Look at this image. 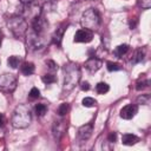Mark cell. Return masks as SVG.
<instances>
[{"mask_svg":"<svg viewBox=\"0 0 151 151\" xmlns=\"http://www.w3.org/2000/svg\"><path fill=\"white\" fill-rule=\"evenodd\" d=\"M81 72L80 67L76 63H67L64 66V85H63V93L71 92L80 81Z\"/></svg>","mask_w":151,"mask_h":151,"instance_id":"6da1fadb","label":"cell"},{"mask_svg":"<svg viewBox=\"0 0 151 151\" xmlns=\"http://www.w3.org/2000/svg\"><path fill=\"white\" fill-rule=\"evenodd\" d=\"M32 120V114H31V109L26 104H20L18 105L12 114L11 123L12 126L15 129H26Z\"/></svg>","mask_w":151,"mask_h":151,"instance_id":"7a4b0ae2","label":"cell"},{"mask_svg":"<svg viewBox=\"0 0 151 151\" xmlns=\"http://www.w3.org/2000/svg\"><path fill=\"white\" fill-rule=\"evenodd\" d=\"M7 26L15 38H21L26 34L28 24L27 20L21 15H12L7 19Z\"/></svg>","mask_w":151,"mask_h":151,"instance_id":"3957f363","label":"cell"},{"mask_svg":"<svg viewBox=\"0 0 151 151\" xmlns=\"http://www.w3.org/2000/svg\"><path fill=\"white\" fill-rule=\"evenodd\" d=\"M100 14L96 8H88L86 9L80 19V24L83 28H87L90 31H96L100 26Z\"/></svg>","mask_w":151,"mask_h":151,"instance_id":"277c9868","label":"cell"},{"mask_svg":"<svg viewBox=\"0 0 151 151\" xmlns=\"http://www.w3.org/2000/svg\"><path fill=\"white\" fill-rule=\"evenodd\" d=\"M42 13V7L34 1L29 2V4H22V8H21V17H24L26 20H31L33 21L35 18H38L39 15H41Z\"/></svg>","mask_w":151,"mask_h":151,"instance_id":"5b68a950","label":"cell"},{"mask_svg":"<svg viewBox=\"0 0 151 151\" xmlns=\"http://www.w3.org/2000/svg\"><path fill=\"white\" fill-rule=\"evenodd\" d=\"M17 77L12 73H4L0 76V91L5 93H12L17 88Z\"/></svg>","mask_w":151,"mask_h":151,"instance_id":"8992f818","label":"cell"},{"mask_svg":"<svg viewBox=\"0 0 151 151\" xmlns=\"http://www.w3.org/2000/svg\"><path fill=\"white\" fill-rule=\"evenodd\" d=\"M26 33H27V32H26ZM26 44H27V48L31 50V51L41 50V48H44V46H45V41H44V38H42V34L35 33L33 29L27 33Z\"/></svg>","mask_w":151,"mask_h":151,"instance_id":"52a82bcc","label":"cell"},{"mask_svg":"<svg viewBox=\"0 0 151 151\" xmlns=\"http://www.w3.org/2000/svg\"><path fill=\"white\" fill-rule=\"evenodd\" d=\"M47 27H48V22L42 15H39L38 18H35L32 21V29L38 34H42L44 35V33L47 29Z\"/></svg>","mask_w":151,"mask_h":151,"instance_id":"ba28073f","label":"cell"},{"mask_svg":"<svg viewBox=\"0 0 151 151\" xmlns=\"http://www.w3.org/2000/svg\"><path fill=\"white\" fill-rule=\"evenodd\" d=\"M93 39V32L87 28H80L74 34V42H90Z\"/></svg>","mask_w":151,"mask_h":151,"instance_id":"9c48e42d","label":"cell"},{"mask_svg":"<svg viewBox=\"0 0 151 151\" xmlns=\"http://www.w3.org/2000/svg\"><path fill=\"white\" fill-rule=\"evenodd\" d=\"M138 112V105L136 104H129L124 106L120 110V117L123 119H132Z\"/></svg>","mask_w":151,"mask_h":151,"instance_id":"30bf717a","label":"cell"},{"mask_svg":"<svg viewBox=\"0 0 151 151\" xmlns=\"http://www.w3.org/2000/svg\"><path fill=\"white\" fill-rule=\"evenodd\" d=\"M66 27H67V24H61L57 29L55 32L53 33L52 35V42L57 46H60L61 45V41H63V37H64V33L66 31Z\"/></svg>","mask_w":151,"mask_h":151,"instance_id":"8fae6325","label":"cell"},{"mask_svg":"<svg viewBox=\"0 0 151 151\" xmlns=\"http://www.w3.org/2000/svg\"><path fill=\"white\" fill-rule=\"evenodd\" d=\"M101 67V60L96 58V57H91L86 63H85V68L91 72V73H94L97 72L99 68Z\"/></svg>","mask_w":151,"mask_h":151,"instance_id":"7c38bea8","label":"cell"},{"mask_svg":"<svg viewBox=\"0 0 151 151\" xmlns=\"http://www.w3.org/2000/svg\"><path fill=\"white\" fill-rule=\"evenodd\" d=\"M93 127L91 124H85L78 129V138L81 140H87L92 136Z\"/></svg>","mask_w":151,"mask_h":151,"instance_id":"4fadbf2b","label":"cell"},{"mask_svg":"<svg viewBox=\"0 0 151 151\" xmlns=\"http://www.w3.org/2000/svg\"><path fill=\"white\" fill-rule=\"evenodd\" d=\"M144 58H145V47H140V48H137V50L133 52L130 63H131V64H138V63L143 61Z\"/></svg>","mask_w":151,"mask_h":151,"instance_id":"5bb4252c","label":"cell"},{"mask_svg":"<svg viewBox=\"0 0 151 151\" xmlns=\"http://www.w3.org/2000/svg\"><path fill=\"white\" fill-rule=\"evenodd\" d=\"M139 142V138L136 136V134H132V133H125L122 136V143L124 145H127V146H131V145H134L136 143Z\"/></svg>","mask_w":151,"mask_h":151,"instance_id":"9a60e30c","label":"cell"},{"mask_svg":"<svg viewBox=\"0 0 151 151\" xmlns=\"http://www.w3.org/2000/svg\"><path fill=\"white\" fill-rule=\"evenodd\" d=\"M34 70H35L34 64L31 63V61H25V63H21V65H20V71H21V73L24 76H31V74H33L34 73Z\"/></svg>","mask_w":151,"mask_h":151,"instance_id":"2e32d148","label":"cell"},{"mask_svg":"<svg viewBox=\"0 0 151 151\" xmlns=\"http://www.w3.org/2000/svg\"><path fill=\"white\" fill-rule=\"evenodd\" d=\"M65 129H66V125H65V122H64V120L55 122V123H54V126H53V132H54L55 138H58V139H59V138L64 134Z\"/></svg>","mask_w":151,"mask_h":151,"instance_id":"e0dca14e","label":"cell"},{"mask_svg":"<svg viewBox=\"0 0 151 151\" xmlns=\"http://www.w3.org/2000/svg\"><path fill=\"white\" fill-rule=\"evenodd\" d=\"M130 50V46L127 44H123V45H119L117 46L114 50H113V54L117 57V58H123Z\"/></svg>","mask_w":151,"mask_h":151,"instance_id":"ac0fdd59","label":"cell"},{"mask_svg":"<svg viewBox=\"0 0 151 151\" xmlns=\"http://www.w3.org/2000/svg\"><path fill=\"white\" fill-rule=\"evenodd\" d=\"M21 63H22V59H21V57H19V55H11V57L7 59V64H8V66L12 67V68L19 67V66L21 65Z\"/></svg>","mask_w":151,"mask_h":151,"instance_id":"d6986e66","label":"cell"},{"mask_svg":"<svg viewBox=\"0 0 151 151\" xmlns=\"http://www.w3.org/2000/svg\"><path fill=\"white\" fill-rule=\"evenodd\" d=\"M34 112L38 117H42L47 112V105L46 104H37L34 106Z\"/></svg>","mask_w":151,"mask_h":151,"instance_id":"ffe728a7","label":"cell"},{"mask_svg":"<svg viewBox=\"0 0 151 151\" xmlns=\"http://www.w3.org/2000/svg\"><path fill=\"white\" fill-rule=\"evenodd\" d=\"M96 91H97V93H99V94H104V93H107L109 91H110V86L106 84V83H98L97 85H96Z\"/></svg>","mask_w":151,"mask_h":151,"instance_id":"44dd1931","label":"cell"},{"mask_svg":"<svg viewBox=\"0 0 151 151\" xmlns=\"http://www.w3.org/2000/svg\"><path fill=\"white\" fill-rule=\"evenodd\" d=\"M150 84V80L146 79V78H143V79H139L137 83H136V90L137 91H142L144 88H146Z\"/></svg>","mask_w":151,"mask_h":151,"instance_id":"7402d4cb","label":"cell"},{"mask_svg":"<svg viewBox=\"0 0 151 151\" xmlns=\"http://www.w3.org/2000/svg\"><path fill=\"white\" fill-rule=\"evenodd\" d=\"M68 110H70V105H68V103H63V104L59 105V107H58V110H57V113H58L60 117H64V116L67 114Z\"/></svg>","mask_w":151,"mask_h":151,"instance_id":"603a6c76","label":"cell"},{"mask_svg":"<svg viewBox=\"0 0 151 151\" xmlns=\"http://www.w3.org/2000/svg\"><path fill=\"white\" fill-rule=\"evenodd\" d=\"M41 80L45 83V84H53V83H55L57 81V77L53 74V73H46V74H44L42 77H41Z\"/></svg>","mask_w":151,"mask_h":151,"instance_id":"cb8c5ba5","label":"cell"},{"mask_svg":"<svg viewBox=\"0 0 151 151\" xmlns=\"http://www.w3.org/2000/svg\"><path fill=\"white\" fill-rule=\"evenodd\" d=\"M106 68L110 72H116V71H120L123 68V66H120L118 63H113V61H107L106 63Z\"/></svg>","mask_w":151,"mask_h":151,"instance_id":"d4e9b609","label":"cell"},{"mask_svg":"<svg viewBox=\"0 0 151 151\" xmlns=\"http://www.w3.org/2000/svg\"><path fill=\"white\" fill-rule=\"evenodd\" d=\"M81 104H83V106H85V107H92V106H94V105L97 104V100L93 99V98H91V97H85V98L81 100Z\"/></svg>","mask_w":151,"mask_h":151,"instance_id":"484cf974","label":"cell"},{"mask_svg":"<svg viewBox=\"0 0 151 151\" xmlns=\"http://www.w3.org/2000/svg\"><path fill=\"white\" fill-rule=\"evenodd\" d=\"M137 101L139 103V104H142V105H147L149 103H150V94H142V96H139L138 98H137Z\"/></svg>","mask_w":151,"mask_h":151,"instance_id":"4316f807","label":"cell"},{"mask_svg":"<svg viewBox=\"0 0 151 151\" xmlns=\"http://www.w3.org/2000/svg\"><path fill=\"white\" fill-rule=\"evenodd\" d=\"M137 5L143 9H149L151 7V0H138Z\"/></svg>","mask_w":151,"mask_h":151,"instance_id":"83f0119b","label":"cell"},{"mask_svg":"<svg viewBox=\"0 0 151 151\" xmlns=\"http://www.w3.org/2000/svg\"><path fill=\"white\" fill-rule=\"evenodd\" d=\"M29 98L31 99H38L39 97H40V91L37 88V87H33L31 91H29Z\"/></svg>","mask_w":151,"mask_h":151,"instance_id":"f1b7e54d","label":"cell"},{"mask_svg":"<svg viewBox=\"0 0 151 151\" xmlns=\"http://www.w3.org/2000/svg\"><path fill=\"white\" fill-rule=\"evenodd\" d=\"M45 64H46V66H47L51 71H57V70H58V65H57L53 60H46Z\"/></svg>","mask_w":151,"mask_h":151,"instance_id":"f546056e","label":"cell"},{"mask_svg":"<svg viewBox=\"0 0 151 151\" xmlns=\"http://www.w3.org/2000/svg\"><path fill=\"white\" fill-rule=\"evenodd\" d=\"M116 140H117V133L116 132H110V134L107 136V142L114 144Z\"/></svg>","mask_w":151,"mask_h":151,"instance_id":"4dcf8cb0","label":"cell"},{"mask_svg":"<svg viewBox=\"0 0 151 151\" xmlns=\"http://www.w3.org/2000/svg\"><path fill=\"white\" fill-rule=\"evenodd\" d=\"M80 87H81L83 91H88V90H90V84H88V81H81V83H80Z\"/></svg>","mask_w":151,"mask_h":151,"instance_id":"1f68e13d","label":"cell"},{"mask_svg":"<svg viewBox=\"0 0 151 151\" xmlns=\"http://www.w3.org/2000/svg\"><path fill=\"white\" fill-rule=\"evenodd\" d=\"M137 19H132V20H130V28L131 29H133L134 27H136V25H137Z\"/></svg>","mask_w":151,"mask_h":151,"instance_id":"d6a6232c","label":"cell"},{"mask_svg":"<svg viewBox=\"0 0 151 151\" xmlns=\"http://www.w3.org/2000/svg\"><path fill=\"white\" fill-rule=\"evenodd\" d=\"M5 124V117L2 113H0V126H2Z\"/></svg>","mask_w":151,"mask_h":151,"instance_id":"836d02e7","label":"cell"},{"mask_svg":"<svg viewBox=\"0 0 151 151\" xmlns=\"http://www.w3.org/2000/svg\"><path fill=\"white\" fill-rule=\"evenodd\" d=\"M32 1H34V0H20L21 4H29V2H32Z\"/></svg>","mask_w":151,"mask_h":151,"instance_id":"e575fe53","label":"cell"},{"mask_svg":"<svg viewBox=\"0 0 151 151\" xmlns=\"http://www.w3.org/2000/svg\"><path fill=\"white\" fill-rule=\"evenodd\" d=\"M1 42H2V39H1V37H0V46H1Z\"/></svg>","mask_w":151,"mask_h":151,"instance_id":"d590c367","label":"cell"}]
</instances>
